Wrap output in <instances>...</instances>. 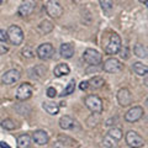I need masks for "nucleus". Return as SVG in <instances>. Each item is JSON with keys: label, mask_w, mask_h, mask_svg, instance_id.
I'll list each match as a JSON object with an SVG mask.
<instances>
[{"label": "nucleus", "mask_w": 148, "mask_h": 148, "mask_svg": "<svg viewBox=\"0 0 148 148\" xmlns=\"http://www.w3.org/2000/svg\"><path fill=\"white\" fill-rule=\"evenodd\" d=\"M101 8H103L104 11H110L114 6V1L112 0H99Z\"/></svg>", "instance_id": "bb28decb"}, {"label": "nucleus", "mask_w": 148, "mask_h": 148, "mask_svg": "<svg viewBox=\"0 0 148 148\" xmlns=\"http://www.w3.org/2000/svg\"><path fill=\"white\" fill-rule=\"evenodd\" d=\"M140 1H141L142 4H145V5H147V4H148V0H140Z\"/></svg>", "instance_id": "58836bf2"}, {"label": "nucleus", "mask_w": 148, "mask_h": 148, "mask_svg": "<svg viewBox=\"0 0 148 148\" xmlns=\"http://www.w3.org/2000/svg\"><path fill=\"white\" fill-rule=\"evenodd\" d=\"M31 145V138L29 135H21L17 138V148H29Z\"/></svg>", "instance_id": "412c9836"}, {"label": "nucleus", "mask_w": 148, "mask_h": 148, "mask_svg": "<svg viewBox=\"0 0 148 148\" xmlns=\"http://www.w3.org/2000/svg\"><path fill=\"white\" fill-rule=\"evenodd\" d=\"M121 37H120L117 34H111L110 40L108 46L105 47V53L106 54H116L117 52H120L121 49Z\"/></svg>", "instance_id": "f03ea898"}, {"label": "nucleus", "mask_w": 148, "mask_h": 148, "mask_svg": "<svg viewBox=\"0 0 148 148\" xmlns=\"http://www.w3.org/2000/svg\"><path fill=\"white\" fill-rule=\"evenodd\" d=\"M38 30L42 32V34L47 35V34H49V32L53 30V24L51 21H48V20H45V21H42L38 25Z\"/></svg>", "instance_id": "5701e85b"}, {"label": "nucleus", "mask_w": 148, "mask_h": 148, "mask_svg": "<svg viewBox=\"0 0 148 148\" xmlns=\"http://www.w3.org/2000/svg\"><path fill=\"white\" fill-rule=\"evenodd\" d=\"M75 125V121L71 117L66 115V116H62L61 120H59V126H61L62 130H72Z\"/></svg>", "instance_id": "dca6fc26"}, {"label": "nucleus", "mask_w": 148, "mask_h": 148, "mask_svg": "<svg viewBox=\"0 0 148 148\" xmlns=\"http://www.w3.org/2000/svg\"><path fill=\"white\" fill-rule=\"evenodd\" d=\"M117 101L121 106H128L132 103V95L127 88H122L117 91Z\"/></svg>", "instance_id": "ddd939ff"}, {"label": "nucleus", "mask_w": 148, "mask_h": 148, "mask_svg": "<svg viewBox=\"0 0 148 148\" xmlns=\"http://www.w3.org/2000/svg\"><path fill=\"white\" fill-rule=\"evenodd\" d=\"M43 109L49 115H57L59 111V105L56 103H52V101H47V103H43Z\"/></svg>", "instance_id": "6ab92c4d"}, {"label": "nucleus", "mask_w": 148, "mask_h": 148, "mask_svg": "<svg viewBox=\"0 0 148 148\" xmlns=\"http://www.w3.org/2000/svg\"><path fill=\"white\" fill-rule=\"evenodd\" d=\"M0 148H11L10 146H9L8 145V143L6 142H4V141H1V142H0Z\"/></svg>", "instance_id": "e433bc0d"}, {"label": "nucleus", "mask_w": 148, "mask_h": 148, "mask_svg": "<svg viewBox=\"0 0 148 148\" xmlns=\"http://www.w3.org/2000/svg\"><path fill=\"white\" fill-rule=\"evenodd\" d=\"M69 72H71V69H69L68 64H66V63H59L53 69V74L58 78L63 77V75H67V74H69Z\"/></svg>", "instance_id": "2eb2a0df"}, {"label": "nucleus", "mask_w": 148, "mask_h": 148, "mask_svg": "<svg viewBox=\"0 0 148 148\" xmlns=\"http://www.w3.org/2000/svg\"><path fill=\"white\" fill-rule=\"evenodd\" d=\"M46 11L51 17H59L63 14V8L58 0H48L46 4Z\"/></svg>", "instance_id": "423d86ee"}, {"label": "nucleus", "mask_w": 148, "mask_h": 148, "mask_svg": "<svg viewBox=\"0 0 148 148\" xmlns=\"http://www.w3.org/2000/svg\"><path fill=\"white\" fill-rule=\"evenodd\" d=\"M115 122H116V119H111V120H108L106 121V126H111V125H115Z\"/></svg>", "instance_id": "c9c22d12"}, {"label": "nucleus", "mask_w": 148, "mask_h": 148, "mask_svg": "<svg viewBox=\"0 0 148 148\" xmlns=\"http://www.w3.org/2000/svg\"><path fill=\"white\" fill-rule=\"evenodd\" d=\"M32 138H34L35 143H37L38 146H45L47 145L48 141H49V137L47 135V132L46 131H42V130H38V131H36L34 133V136H32Z\"/></svg>", "instance_id": "4468645a"}, {"label": "nucleus", "mask_w": 148, "mask_h": 148, "mask_svg": "<svg viewBox=\"0 0 148 148\" xmlns=\"http://www.w3.org/2000/svg\"><path fill=\"white\" fill-rule=\"evenodd\" d=\"M8 51H9V48L5 45H0V54H5Z\"/></svg>", "instance_id": "f704fd0d"}, {"label": "nucleus", "mask_w": 148, "mask_h": 148, "mask_svg": "<svg viewBox=\"0 0 148 148\" xmlns=\"http://www.w3.org/2000/svg\"><path fill=\"white\" fill-rule=\"evenodd\" d=\"M143 114H145V111H143L141 106H133V108H131L126 112L125 120H126L127 122H136L143 116Z\"/></svg>", "instance_id": "9d476101"}, {"label": "nucleus", "mask_w": 148, "mask_h": 148, "mask_svg": "<svg viewBox=\"0 0 148 148\" xmlns=\"http://www.w3.org/2000/svg\"><path fill=\"white\" fill-rule=\"evenodd\" d=\"M74 54V46L72 43H63L61 46V56L63 58H72Z\"/></svg>", "instance_id": "a211bd4d"}, {"label": "nucleus", "mask_w": 148, "mask_h": 148, "mask_svg": "<svg viewBox=\"0 0 148 148\" xmlns=\"http://www.w3.org/2000/svg\"><path fill=\"white\" fill-rule=\"evenodd\" d=\"M88 84H89V86L92 88V89H100L101 86H104L105 80L101 77H94L88 82Z\"/></svg>", "instance_id": "4be33fe9"}, {"label": "nucleus", "mask_w": 148, "mask_h": 148, "mask_svg": "<svg viewBox=\"0 0 148 148\" xmlns=\"http://www.w3.org/2000/svg\"><path fill=\"white\" fill-rule=\"evenodd\" d=\"M21 53H22V56H24L25 58H32L34 57V52H32V49L30 47H25L24 49L21 51Z\"/></svg>", "instance_id": "c756f323"}, {"label": "nucleus", "mask_w": 148, "mask_h": 148, "mask_svg": "<svg viewBox=\"0 0 148 148\" xmlns=\"http://www.w3.org/2000/svg\"><path fill=\"white\" fill-rule=\"evenodd\" d=\"M127 53H128V49L125 47L123 49H121V54H120V56H121L123 59H127V58H128V54H127Z\"/></svg>", "instance_id": "72a5a7b5"}, {"label": "nucleus", "mask_w": 148, "mask_h": 148, "mask_svg": "<svg viewBox=\"0 0 148 148\" xmlns=\"http://www.w3.org/2000/svg\"><path fill=\"white\" fill-rule=\"evenodd\" d=\"M103 69L108 73H117L122 69V64L116 58H109L104 62Z\"/></svg>", "instance_id": "f8f14e48"}, {"label": "nucleus", "mask_w": 148, "mask_h": 148, "mask_svg": "<svg viewBox=\"0 0 148 148\" xmlns=\"http://www.w3.org/2000/svg\"><path fill=\"white\" fill-rule=\"evenodd\" d=\"M79 88H80V90H86L88 88H89V84H88L86 80H83L80 84H79Z\"/></svg>", "instance_id": "473e14b6"}, {"label": "nucleus", "mask_w": 148, "mask_h": 148, "mask_svg": "<svg viewBox=\"0 0 148 148\" xmlns=\"http://www.w3.org/2000/svg\"><path fill=\"white\" fill-rule=\"evenodd\" d=\"M133 52H135V54L140 58H146L147 57V48L142 43H137L135 46V48H133Z\"/></svg>", "instance_id": "b1692460"}, {"label": "nucleus", "mask_w": 148, "mask_h": 148, "mask_svg": "<svg viewBox=\"0 0 148 148\" xmlns=\"http://www.w3.org/2000/svg\"><path fill=\"white\" fill-rule=\"evenodd\" d=\"M32 91H34V88H32V85L29 84V83H24V84H21L20 86L17 88L16 98L18 100H27V99L31 98Z\"/></svg>", "instance_id": "9b49d317"}, {"label": "nucleus", "mask_w": 148, "mask_h": 148, "mask_svg": "<svg viewBox=\"0 0 148 148\" xmlns=\"http://www.w3.org/2000/svg\"><path fill=\"white\" fill-rule=\"evenodd\" d=\"M103 143H104V146L108 147V148H114L115 146H116V141H115L114 138H111L110 136H108V135L104 137Z\"/></svg>", "instance_id": "c85d7f7f"}, {"label": "nucleus", "mask_w": 148, "mask_h": 148, "mask_svg": "<svg viewBox=\"0 0 148 148\" xmlns=\"http://www.w3.org/2000/svg\"><path fill=\"white\" fill-rule=\"evenodd\" d=\"M6 34H8V40H10V42L15 46L21 45L22 41H24V32L16 25H11L6 31Z\"/></svg>", "instance_id": "f257e3e1"}, {"label": "nucleus", "mask_w": 148, "mask_h": 148, "mask_svg": "<svg viewBox=\"0 0 148 148\" xmlns=\"http://www.w3.org/2000/svg\"><path fill=\"white\" fill-rule=\"evenodd\" d=\"M74 89H75V80L72 79L71 82L68 83V85L66 86V89L63 90V92H62V96H66V95L72 94V92L74 91Z\"/></svg>", "instance_id": "a878e982"}, {"label": "nucleus", "mask_w": 148, "mask_h": 148, "mask_svg": "<svg viewBox=\"0 0 148 148\" xmlns=\"http://www.w3.org/2000/svg\"><path fill=\"white\" fill-rule=\"evenodd\" d=\"M20 78H21V73L18 72L17 69H10V71H8L3 74L1 82L6 85H11L20 80Z\"/></svg>", "instance_id": "6e6552de"}, {"label": "nucleus", "mask_w": 148, "mask_h": 148, "mask_svg": "<svg viewBox=\"0 0 148 148\" xmlns=\"http://www.w3.org/2000/svg\"><path fill=\"white\" fill-rule=\"evenodd\" d=\"M46 74V68L43 66H36L30 71V77L34 79H42Z\"/></svg>", "instance_id": "f3484780"}, {"label": "nucleus", "mask_w": 148, "mask_h": 148, "mask_svg": "<svg viewBox=\"0 0 148 148\" xmlns=\"http://www.w3.org/2000/svg\"><path fill=\"white\" fill-rule=\"evenodd\" d=\"M83 58L90 66H98V64L101 63V59H103L101 54L96 49H92V48H86L84 51V53H83Z\"/></svg>", "instance_id": "20e7f679"}, {"label": "nucleus", "mask_w": 148, "mask_h": 148, "mask_svg": "<svg viewBox=\"0 0 148 148\" xmlns=\"http://www.w3.org/2000/svg\"><path fill=\"white\" fill-rule=\"evenodd\" d=\"M53 52H54V48L51 43H42L37 47V56L42 61L49 59L53 56Z\"/></svg>", "instance_id": "1a4fd4ad"}, {"label": "nucleus", "mask_w": 148, "mask_h": 148, "mask_svg": "<svg viewBox=\"0 0 148 148\" xmlns=\"http://www.w3.org/2000/svg\"><path fill=\"white\" fill-rule=\"evenodd\" d=\"M132 69H133V72H135L136 74H138V75H141V77H145L147 74V72H148V67L146 66V64H142L141 62L133 63Z\"/></svg>", "instance_id": "aec40b11"}, {"label": "nucleus", "mask_w": 148, "mask_h": 148, "mask_svg": "<svg viewBox=\"0 0 148 148\" xmlns=\"http://www.w3.org/2000/svg\"><path fill=\"white\" fill-rule=\"evenodd\" d=\"M85 105H86V108L94 114L103 112V101L96 95H88L85 98Z\"/></svg>", "instance_id": "7ed1b4c3"}, {"label": "nucleus", "mask_w": 148, "mask_h": 148, "mask_svg": "<svg viewBox=\"0 0 148 148\" xmlns=\"http://www.w3.org/2000/svg\"><path fill=\"white\" fill-rule=\"evenodd\" d=\"M108 136H110L111 138H114V140L117 142V141H120L122 138V131L120 128H117V127H114V128L109 130Z\"/></svg>", "instance_id": "393cba45"}, {"label": "nucleus", "mask_w": 148, "mask_h": 148, "mask_svg": "<svg viewBox=\"0 0 148 148\" xmlns=\"http://www.w3.org/2000/svg\"><path fill=\"white\" fill-rule=\"evenodd\" d=\"M36 9V0H24L18 6V15L20 16H29Z\"/></svg>", "instance_id": "0eeeda50"}, {"label": "nucleus", "mask_w": 148, "mask_h": 148, "mask_svg": "<svg viewBox=\"0 0 148 148\" xmlns=\"http://www.w3.org/2000/svg\"><path fill=\"white\" fill-rule=\"evenodd\" d=\"M1 127L5 130H14L15 128V122L11 119H5L1 121Z\"/></svg>", "instance_id": "cd10ccee"}, {"label": "nucleus", "mask_w": 148, "mask_h": 148, "mask_svg": "<svg viewBox=\"0 0 148 148\" xmlns=\"http://www.w3.org/2000/svg\"><path fill=\"white\" fill-rule=\"evenodd\" d=\"M8 1V0H0V6H1V5H4V4H5Z\"/></svg>", "instance_id": "4c0bfd02"}, {"label": "nucleus", "mask_w": 148, "mask_h": 148, "mask_svg": "<svg viewBox=\"0 0 148 148\" xmlns=\"http://www.w3.org/2000/svg\"><path fill=\"white\" fill-rule=\"evenodd\" d=\"M56 95H57V90H56L53 86H49L47 89V96L52 99V98H56Z\"/></svg>", "instance_id": "7c9ffc66"}, {"label": "nucleus", "mask_w": 148, "mask_h": 148, "mask_svg": "<svg viewBox=\"0 0 148 148\" xmlns=\"http://www.w3.org/2000/svg\"><path fill=\"white\" fill-rule=\"evenodd\" d=\"M126 143L131 148H141L145 146V140L135 131H128L126 133Z\"/></svg>", "instance_id": "39448f33"}, {"label": "nucleus", "mask_w": 148, "mask_h": 148, "mask_svg": "<svg viewBox=\"0 0 148 148\" xmlns=\"http://www.w3.org/2000/svg\"><path fill=\"white\" fill-rule=\"evenodd\" d=\"M0 41H1V42H6L8 41V34H6V31L3 29H0Z\"/></svg>", "instance_id": "2f4dec72"}]
</instances>
